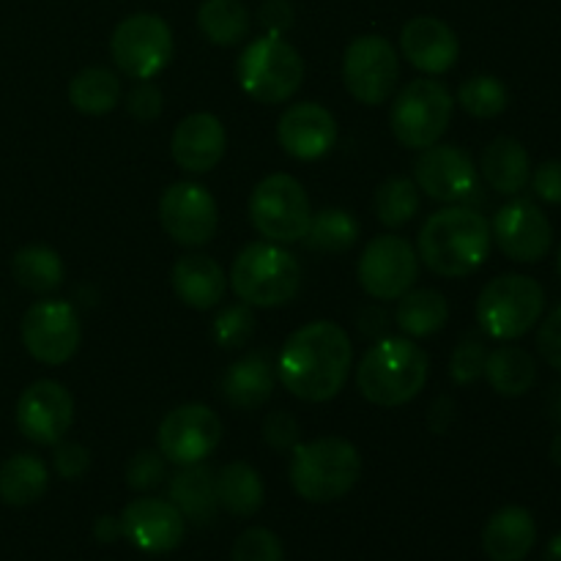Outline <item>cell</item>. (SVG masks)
Wrapping results in <instances>:
<instances>
[{
	"instance_id": "obj_1",
	"label": "cell",
	"mask_w": 561,
	"mask_h": 561,
	"mask_svg": "<svg viewBox=\"0 0 561 561\" xmlns=\"http://www.w3.org/2000/svg\"><path fill=\"white\" fill-rule=\"evenodd\" d=\"M354 348L334 321H312L296 329L279 351V383L305 403H327L345 387Z\"/></svg>"
},
{
	"instance_id": "obj_2",
	"label": "cell",
	"mask_w": 561,
	"mask_h": 561,
	"mask_svg": "<svg viewBox=\"0 0 561 561\" xmlns=\"http://www.w3.org/2000/svg\"><path fill=\"white\" fill-rule=\"evenodd\" d=\"M491 244V222L477 208L453 203L422 225L416 255L438 277L460 279L485 263Z\"/></svg>"
},
{
	"instance_id": "obj_3",
	"label": "cell",
	"mask_w": 561,
	"mask_h": 561,
	"mask_svg": "<svg viewBox=\"0 0 561 561\" xmlns=\"http://www.w3.org/2000/svg\"><path fill=\"white\" fill-rule=\"evenodd\" d=\"M431 362L409 337H383L362 356L356 367V387L362 398L381 409L411 403L425 389Z\"/></svg>"
},
{
	"instance_id": "obj_4",
	"label": "cell",
	"mask_w": 561,
	"mask_h": 561,
	"mask_svg": "<svg viewBox=\"0 0 561 561\" xmlns=\"http://www.w3.org/2000/svg\"><path fill=\"white\" fill-rule=\"evenodd\" d=\"M362 477V455L340 436L296 444L290 460V485L305 502L329 504L348 496Z\"/></svg>"
},
{
	"instance_id": "obj_5",
	"label": "cell",
	"mask_w": 561,
	"mask_h": 561,
	"mask_svg": "<svg viewBox=\"0 0 561 561\" xmlns=\"http://www.w3.org/2000/svg\"><path fill=\"white\" fill-rule=\"evenodd\" d=\"M236 296L250 307H283L296 299L301 288V266L283 244L255 241L236 255L230 268Z\"/></svg>"
},
{
	"instance_id": "obj_6",
	"label": "cell",
	"mask_w": 561,
	"mask_h": 561,
	"mask_svg": "<svg viewBox=\"0 0 561 561\" xmlns=\"http://www.w3.org/2000/svg\"><path fill=\"white\" fill-rule=\"evenodd\" d=\"M236 80L250 99L261 104H283L296 96L305 80V60L283 36H266L247 44L236 64Z\"/></svg>"
},
{
	"instance_id": "obj_7",
	"label": "cell",
	"mask_w": 561,
	"mask_h": 561,
	"mask_svg": "<svg viewBox=\"0 0 561 561\" xmlns=\"http://www.w3.org/2000/svg\"><path fill=\"white\" fill-rule=\"evenodd\" d=\"M546 290L526 274H502L482 288L477 299V323L493 340H518L540 323Z\"/></svg>"
},
{
	"instance_id": "obj_8",
	"label": "cell",
	"mask_w": 561,
	"mask_h": 561,
	"mask_svg": "<svg viewBox=\"0 0 561 561\" xmlns=\"http://www.w3.org/2000/svg\"><path fill=\"white\" fill-rule=\"evenodd\" d=\"M453 113L455 99L447 85L420 77L394 96L392 110H389V126L400 146L422 151L442 140L444 131L453 124Z\"/></svg>"
},
{
	"instance_id": "obj_9",
	"label": "cell",
	"mask_w": 561,
	"mask_h": 561,
	"mask_svg": "<svg viewBox=\"0 0 561 561\" xmlns=\"http://www.w3.org/2000/svg\"><path fill=\"white\" fill-rule=\"evenodd\" d=\"M250 219L263 239L294 244L310 230L312 206L301 181L294 175H266L250 195Z\"/></svg>"
},
{
	"instance_id": "obj_10",
	"label": "cell",
	"mask_w": 561,
	"mask_h": 561,
	"mask_svg": "<svg viewBox=\"0 0 561 561\" xmlns=\"http://www.w3.org/2000/svg\"><path fill=\"white\" fill-rule=\"evenodd\" d=\"M115 66L131 80H153L173 60V31L159 14H131L110 36Z\"/></svg>"
},
{
	"instance_id": "obj_11",
	"label": "cell",
	"mask_w": 561,
	"mask_h": 561,
	"mask_svg": "<svg viewBox=\"0 0 561 561\" xmlns=\"http://www.w3.org/2000/svg\"><path fill=\"white\" fill-rule=\"evenodd\" d=\"M400 60L392 42L378 33L356 36L343 55V80L351 96L367 107L387 102L398 88Z\"/></svg>"
},
{
	"instance_id": "obj_12",
	"label": "cell",
	"mask_w": 561,
	"mask_h": 561,
	"mask_svg": "<svg viewBox=\"0 0 561 561\" xmlns=\"http://www.w3.org/2000/svg\"><path fill=\"white\" fill-rule=\"evenodd\" d=\"M80 316L69 301L44 299L22 316V343L36 362L58 367L80 348Z\"/></svg>"
},
{
	"instance_id": "obj_13",
	"label": "cell",
	"mask_w": 561,
	"mask_h": 561,
	"mask_svg": "<svg viewBox=\"0 0 561 561\" xmlns=\"http://www.w3.org/2000/svg\"><path fill=\"white\" fill-rule=\"evenodd\" d=\"M359 285L378 301H394L420 277V255L403 236H376L359 257Z\"/></svg>"
},
{
	"instance_id": "obj_14",
	"label": "cell",
	"mask_w": 561,
	"mask_h": 561,
	"mask_svg": "<svg viewBox=\"0 0 561 561\" xmlns=\"http://www.w3.org/2000/svg\"><path fill=\"white\" fill-rule=\"evenodd\" d=\"M222 438V422L208 405L186 403L170 411L157 431V447L168 463H203Z\"/></svg>"
},
{
	"instance_id": "obj_15",
	"label": "cell",
	"mask_w": 561,
	"mask_h": 561,
	"mask_svg": "<svg viewBox=\"0 0 561 561\" xmlns=\"http://www.w3.org/2000/svg\"><path fill=\"white\" fill-rule=\"evenodd\" d=\"M159 222L175 244L203 247L217 233V201L195 181L170 184L159 201Z\"/></svg>"
},
{
	"instance_id": "obj_16",
	"label": "cell",
	"mask_w": 561,
	"mask_h": 561,
	"mask_svg": "<svg viewBox=\"0 0 561 561\" xmlns=\"http://www.w3.org/2000/svg\"><path fill=\"white\" fill-rule=\"evenodd\" d=\"M499 250L515 263H540L553 247V225L535 201L515 197L499 208L491 225Z\"/></svg>"
},
{
	"instance_id": "obj_17",
	"label": "cell",
	"mask_w": 561,
	"mask_h": 561,
	"mask_svg": "<svg viewBox=\"0 0 561 561\" xmlns=\"http://www.w3.org/2000/svg\"><path fill=\"white\" fill-rule=\"evenodd\" d=\"M75 422V398L58 381H36L16 400V425L27 442L55 447Z\"/></svg>"
},
{
	"instance_id": "obj_18",
	"label": "cell",
	"mask_w": 561,
	"mask_h": 561,
	"mask_svg": "<svg viewBox=\"0 0 561 561\" xmlns=\"http://www.w3.org/2000/svg\"><path fill=\"white\" fill-rule=\"evenodd\" d=\"M414 184L438 203H463L480 190L474 159L458 146L422 148L414 164Z\"/></svg>"
},
{
	"instance_id": "obj_19",
	"label": "cell",
	"mask_w": 561,
	"mask_h": 561,
	"mask_svg": "<svg viewBox=\"0 0 561 561\" xmlns=\"http://www.w3.org/2000/svg\"><path fill=\"white\" fill-rule=\"evenodd\" d=\"M121 531H124V537L137 551L162 557V553L175 551L184 542L186 520L175 510L173 502L142 496L124 507V513H121Z\"/></svg>"
},
{
	"instance_id": "obj_20",
	"label": "cell",
	"mask_w": 561,
	"mask_h": 561,
	"mask_svg": "<svg viewBox=\"0 0 561 561\" xmlns=\"http://www.w3.org/2000/svg\"><path fill=\"white\" fill-rule=\"evenodd\" d=\"M277 140L288 157L299 162H316L327 157L337 142V121L316 102L290 104L279 115Z\"/></svg>"
},
{
	"instance_id": "obj_21",
	"label": "cell",
	"mask_w": 561,
	"mask_h": 561,
	"mask_svg": "<svg viewBox=\"0 0 561 561\" xmlns=\"http://www.w3.org/2000/svg\"><path fill=\"white\" fill-rule=\"evenodd\" d=\"M228 146V135L217 115L211 113H192L175 126L170 137V153L173 162L184 173L203 175L219 164Z\"/></svg>"
},
{
	"instance_id": "obj_22",
	"label": "cell",
	"mask_w": 561,
	"mask_h": 561,
	"mask_svg": "<svg viewBox=\"0 0 561 561\" xmlns=\"http://www.w3.org/2000/svg\"><path fill=\"white\" fill-rule=\"evenodd\" d=\"M400 49L414 69L425 75H447L460 55V42L453 27L438 16H414L403 25Z\"/></svg>"
},
{
	"instance_id": "obj_23",
	"label": "cell",
	"mask_w": 561,
	"mask_h": 561,
	"mask_svg": "<svg viewBox=\"0 0 561 561\" xmlns=\"http://www.w3.org/2000/svg\"><path fill=\"white\" fill-rule=\"evenodd\" d=\"M173 294L192 310H214L222 301L228 279L222 266L208 255H184L170 272Z\"/></svg>"
},
{
	"instance_id": "obj_24",
	"label": "cell",
	"mask_w": 561,
	"mask_h": 561,
	"mask_svg": "<svg viewBox=\"0 0 561 561\" xmlns=\"http://www.w3.org/2000/svg\"><path fill=\"white\" fill-rule=\"evenodd\" d=\"M537 542V524L526 507H502L482 529V548L491 561H524Z\"/></svg>"
},
{
	"instance_id": "obj_25",
	"label": "cell",
	"mask_w": 561,
	"mask_h": 561,
	"mask_svg": "<svg viewBox=\"0 0 561 561\" xmlns=\"http://www.w3.org/2000/svg\"><path fill=\"white\" fill-rule=\"evenodd\" d=\"M214 471L206 463L181 466L170 477V502L175 504L184 520L206 526L217 518V488H214Z\"/></svg>"
},
{
	"instance_id": "obj_26",
	"label": "cell",
	"mask_w": 561,
	"mask_h": 561,
	"mask_svg": "<svg viewBox=\"0 0 561 561\" xmlns=\"http://www.w3.org/2000/svg\"><path fill=\"white\" fill-rule=\"evenodd\" d=\"M480 170L493 192L513 197L529 186L531 159L524 142H518L515 137H496L482 151Z\"/></svg>"
},
{
	"instance_id": "obj_27",
	"label": "cell",
	"mask_w": 561,
	"mask_h": 561,
	"mask_svg": "<svg viewBox=\"0 0 561 561\" xmlns=\"http://www.w3.org/2000/svg\"><path fill=\"white\" fill-rule=\"evenodd\" d=\"M274 365L263 351L247 354L244 359L233 362L222 376V394L236 409L252 411L266 403L274 392Z\"/></svg>"
},
{
	"instance_id": "obj_28",
	"label": "cell",
	"mask_w": 561,
	"mask_h": 561,
	"mask_svg": "<svg viewBox=\"0 0 561 561\" xmlns=\"http://www.w3.org/2000/svg\"><path fill=\"white\" fill-rule=\"evenodd\" d=\"M491 389L502 398H520L535 387L537 365L531 354L518 345H499V348L488 351L485 373Z\"/></svg>"
},
{
	"instance_id": "obj_29",
	"label": "cell",
	"mask_w": 561,
	"mask_h": 561,
	"mask_svg": "<svg viewBox=\"0 0 561 561\" xmlns=\"http://www.w3.org/2000/svg\"><path fill=\"white\" fill-rule=\"evenodd\" d=\"M49 471L36 455H11L0 466V502L9 507H27L47 493Z\"/></svg>"
},
{
	"instance_id": "obj_30",
	"label": "cell",
	"mask_w": 561,
	"mask_h": 561,
	"mask_svg": "<svg viewBox=\"0 0 561 561\" xmlns=\"http://www.w3.org/2000/svg\"><path fill=\"white\" fill-rule=\"evenodd\" d=\"M219 507L228 510L236 518H252L263 507V480L250 463H228L214 477Z\"/></svg>"
},
{
	"instance_id": "obj_31",
	"label": "cell",
	"mask_w": 561,
	"mask_h": 561,
	"mask_svg": "<svg viewBox=\"0 0 561 561\" xmlns=\"http://www.w3.org/2000/svg\"><path fill=\"white\" fill-rule=\"evenodd\" d=\"M449 321V305L444 294L433 288L405 290L394 310V323L405 337H431Z\"/></svg>"
},
{
	"instance_id": "obj_32",
	"label": "cell",
	"mask_w": 561,
	"mask_h": 561,
	"mask_svg": "<svg viewBox=\"0 0 561 561\" xmlns=\"http://www.w3.org/2000/svg\"><path fill=\"white\" fill-rule=\"evenodd\" d=\"M121 80L104 66H88L77 71L69 82V102L82 115H107L121 102Z\"/></svg>"
},
{
	"instance_id": "obj_33",
	"label": "cell",
	"mask_w": 561,
	"mask_h": 561,
	"mask_svg": "<svg viewBox=\"0 0 561 561\" xmlns=\"http://www.w3.org/2000/svg\"><path fill=\"white\" fill-rule=\"evenodd\" d=\"M197 27L217 47H236L250 36V11L241 0H203Z\"/></svg>"
},
{
	"instance_id": "obj_34",
	"label": "cell",
	"mask_w": 561,
	"mask_h": 561,
	"mask_svg": "<svg viewBox=\"0 0 561 561\" xmlns=\"http://www.w3.org/2000/svg\"><path fill=\"white\" fill-rule=\"evenodd\" d=\"M11 274L31 294H53L64 283L66 268L53 247L27 244L16 250L14 261H11Z\"/></svg>"
},
{
	"instance_id": "obj_35",
	"label": "cell",
	"mask_w": 561,
	"mask_h": 561,
	"mask_svg": "<svg viewBox=\"0 0 561 561\" xmlns=\"http://www.w3.org/2000/svg\"><path fill=\"white\" fill-rule=\"evenodd\" d=\"M359 239V222L354 214L343 211V208H323V211L312 214L310 230H307L305 241L310 250L327 252V255H340V252L351 250Z\"/></svg>"
},
{
	"instance_id": "obj_36",
	"label": "cell",
	"mask_w": 561,
	"mask_h": 561,
	"mask_svg": "<svg viewBox=\"0 0 561 561\" xmlns=\"http://www.w3.org/2000/svg\"><path fill=\"white\" fill-rule=\"evenodd\" d=\"M373 208H376V217L381 225H387V228H403L420 211V186L411 179H405V175L387 179L376 190Z\"/></svg>"
},
{
	"instance_id": "obj_37",
	"label": "cell",
	"mask_w": 561,
	"mask_h": 561,
	"mask_svg": "<svg viewBox=\"0 0 561 561\" xmlns=\"http://www.w3.org/2000/svg\"><path fill=\"white\" fill-rule=\"evenodd\" d=\"M458 104L474 118L491 121L507 110L510 91L499 77L477 75L458 88Z\"/></svg>"
},
{
	"instance_id": "obj_38",
	"label": "cell",
	"mask_w": 561,
	"mask_h": 561,
	"mask_svg": "<svg viewBox=\"0 0 561 561\" xmlns=\"http://www.w3.org/2000/svg\"><path fill=\"white\" fill-rule=\"evenodd\" d=\"M252 332H255V318L244 301L219 312L211 327V337L217 340L219 348H241V345L250 343Z\"/></svg>"
},
{
	"instance_id": "obj_39",
	"label": "cell",
	"mask_w": 561,
	"mask_h": 561,
	"mask_svg": "<svg viewBox=\"0 0 561 561\" xmlns=\"http://www.w3.org/2000/svg\"><path fill=\"white\" fill-rule=\"evenodd\" d=\"M233 561H285L283 542L274 531L263 529V526H252V529L241 531L239 540L233 542Z\"/></svg>"
},
{
	"instance_id": "obj_40",
	"label": "cell",
	"mask_w": 561,
	"mask_h": 561,
	"mask_svg": "<svg viewBox=\"0 0 561 561\" xmlns=\"http://www.w3.org/2000/svg\"><path fill=\"white\" fill-rule=\"evenodd\" d=\"M164 477H168V460H164L162 453H153V449H140L137 455H131L124 471L126 485L140 493L162 485Z\"/></svg>"
},
{
	"instance_id": "obj_41",
	"label": "cell",
	"mask_w": 561,
	"mask_h": 561,
	"mask_svg": "<svg viewBox=\"0 0 561 561\" xmlns=\"http://www.w3.org/2000/svg\"><path fill=\"white\" fill-rule=\"evenodd\" d=\"M485 343L477 337H466L463 343L455 348L453 359H449V378H453L458 387H471V383H474L477 378H482V373H485Z\"/></svg>"
},
{
	"instance_id": "obj_42",
	"label": "cell",
	"mask_w": 561,
	"mask_h": 561,
	"mask_svg": "<svg viewBox=\"0 0 561 561\" xmlns=\"http://www.w3.org/2000/svg\"><path fill=\"white\" fill-rule=\"evenodd\" d=\"M162 107L164 96L151 80H137L135 85L129 88V93H126V113L135 121H140V124L157 121L159 115H162Z\"/></svg>"
},
{
	"instance_id": "obj_43",
	"label": "cell",
	"mask_w": 561,
	"mask_h": 561,
	"mask_svg": "<svg viewBox=\"0 0 561 561\" xmlns=\"http://www.w3.org/2000/svg\"><path fill=\"white\" fill-rule=\"evenodd\" d=\"M299 420H296L290 411H272V414L263 420V438H266V444L272 449H279V453L294 449L296 444H299Z\"/></svg>"
},
{
	"instance_id": "obj_44",
	"label": "cell",
	"mask_w": 561,
	"mask_h": 561,
	"mask_svg": "<svg viewBox=\"0 0 561 561\" xmlns=\"http://www.w3.org/2000/svg\"><path fill=\"white\" fill-rule=\"evenodd\" d=\"M53 466L64 480H80V477H85L88 469H91V453H88L82 444L58 442L55 444Z\"/></svg>"
},
{
	"instance_id": "obj_45",
	"label": "cell",
	"mask_w": 561,
	"mask_h": 561,
	"mask_svg": "<svg viewBox=\"0 0 561 561\" xmlns=\"http://www.w3.org/2000/svg\"><path fill=\"white\" fill-rule=\"evenodd\" d=\"M257 20H261L266 36H285L296 22L294 3L290 0H263Z\"/></svg>"
},
{
	"instance_id": "obj_46",
	"label": "cell",
	"mask_w": 561,
	"mask_h": 561,
	"mask_svg": "<svg viewBox=\"0 0 561 561\" xmlns=\"http://www.w3.org/2000/svg\"><path fill=\"white\" fill-rule=\"evenodd\" d=\"M537 351H540V356L553 367V370L561 373V305L540 323V332H537Z\"/></svg>"
},
{
	"instance_id": "obj_47",
	"label": "cell",
	"mask_w": 561,
	"mask_h": 561,
	"mask_svg": "<svg viewBox=\"0 0 561 561\" xmlns=\"http://www.w3.org/2000/svg\"><path fill=\"white\" fill-rule=\"evenodd\" d=\"M529 184L540 201L551 203V206H561V159H548V162H542L540 168L531 173Z\"/></svg>"
},
{
	"instance_id": "obj_48",
	"label": "cell",
	"mask_w": 561,
	"mask_h": 561,
	"mask_svg": "<svg viewBox=\"0 0 561 561\" xmlns=\"http://www.w3.org/2000/svg\"><path fill=\"white\" fill-rule=\"evenodd\" d=\"M453 422H455V400L447 398V394H438V398L431 403V411H427V427H431V433H436V436H444V433H449Z\"/></svg>"
},
{
	"instance_id": "obj_49",
	"label": "cell",
	"mask_w": 561,
	"mask_h": 561,
	"mask_svg": "<svg viewBox=\"0 0 561 561\" xmlns=\"http://www.w3.org/2000/svg\"><path fill=\"white\" fill-rule=\"evenodd\" d=\"M93 535H96V540L102 542V546H113V542H118L121 537H124V531H121V518L102 515V518H96Z\"/></svg>"
},
{
	"instance_id": "obj_50",
	"label": "cell",
	"mask_w": 561,
	"mask_h": 561,
	"mask_svg": "<svg viewBox=\"0 0 561 561\" xmlns=\"http://www.w3.org/2000/svg\"><path fill=\"white\" fill-rule=\"evenodd\" d=\"M546 561H561V531L557 537H551V542H548Z\"/></svg>"
},
{
	"instance_id": "obj_51",
	"label": "cell",
	"mask_w": 561,
	"mask_h": 561,
	"mask_svg": "<svg viewBox=\"0 0 561 561\" xmlns=\"http://www.w3.org/2000/svg\"><path fill=\"white\" fill-rule=\"evenodd\" d=\"M551 460L561 469V431L553 436V442H551Z\"/></svg>"
},
{
	"instance_id": "obj_52",
	"label": "cell",
	"mask_w": 561,
	"mask_h": 561,
	"mask_svg": "<svg viewBox=\"0 0 561 561\" xmlns=\"http://www.w3.org/2000/svg\"><path fill=\"white\" fill-rule=\"evenodd\" d=\"M551 416L561 425V387L553 392V398H551Z\"/></svg>"
},
{
	"instance_id": "obj_53",
	"label": "cell",
	"mask_w": 561,
	"mask_h": 561,
	"mask_svg": "<svg viewBox=\"0 0 561 561\" xmlns=\"http://www.w3.org/2000/svg\"><path fill=\"white\" fill-rule=\"evenodd\" d=\"M557 272H559V277H561V244H559V252H557Z\"/></svg>"
}]
</instances>
